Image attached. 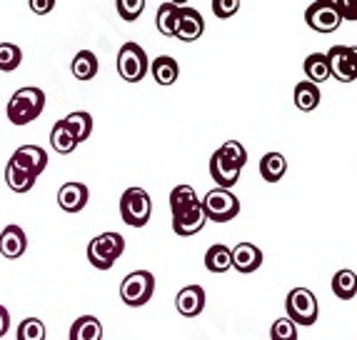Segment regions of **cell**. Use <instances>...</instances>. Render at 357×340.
I'll list each match as a JSON object with an SVG mask.
<instances>
[{
	"instance_id": "cell-10",
	"label": "cell",
	"mask_w": 357,
	"mask_h": 340,
	"mask_svg": "<svg viewBox=\"0 0 357 340\" xmlns=\"http://www.w3.org/2000/svg\"><path fill=\"white\" fill-rule=\"evenodd\" d=\"M8 163H13L15 168H20V170H25V173L38 178V175L48 168V153H45L40 145H20Z\"/></svg>"
},
{
	"instance_id": "cell-12",
	"label": "cell",
	"mask_w": 357,
	"mask_h": 340,
	"mask_svg": "<svg viewBox=\"0 0 357 340\" xmlns=\"http://www.w3.org/2000/svg\"><path fill=\"white\" fill-rule=\"evenodd\" d=\"M205 33V20L203 15L195 10V8H188L183 6L180 10V18H178V28H175V38L183 43H195L197 38Z\"/></svg>"
},
{
	"instance_id": "cell-14",
	"label": "cell",
	"mask_w": 357,
	"mask_h": 340,
	"mask_svg": "<svg viewBox=\"0 0 357 340\" xmlns=\"http://www.w3.org/2000/svg\"><path fill=\"white\" fill-rule=\"evenodd\" d=\"M28 251V235L20 226H6L0 233V256L15 260Z\"/></svg>"
},
{
	"instance_id": "cell-22",
	"label": "cell",
	"mask_w": 357,
	"mask_h": 340,
	"mask_svg": "<svg viewBox=\"0 0 357 340\" xmlns=\"http://www.w3.org/2000/svg\"><path fill=\"white\" fill-rule=\"evenodd\" d=\"M180 10H183V6H178V3H162V6L158 8L155 25H158V30H160L162 36L175 38V28H178Z\"/></svg>"
},
{
	"instance_id": "cell-23",
	"label": "cell",
	"mask_w": 357,
	"mask_h": 340,
	"mask_svg": "<svg viewBox=\"0 0 357 340\" xmlns=\"http://www.w3.org/2000/svg\"><path fill=\"white\" fill-rule=\"evenodd\" d=\"M305 75H307V83L317 85L325 83L330 78V66H328V55L325 53H310L303 63Z\"/></svg>"
},
{
	"instance_id": "cell-26",
	"label": "cell",
	"mask_w": 357,
	"mask_h": 340,
	"mask_svg": "<svg viewBox=\"0 0 357 340\" xmlns=\"http://www.w3.org/2000/svg\"><path fill=\"white\" fill-rule=\"evenodd\" d=\"M333 293L340 300H352L357 295V275L355 270L345 268L333 275Z\"/></svg>"
},
{
	"instance_id": "cell-28",
	"label": "cell",
	"mask_w": 357,
	"mask_h": 340,
	"mask_svg": "<svg viewBox=\"0 0 357 340\" xmlns=\"http://www.w3.org/2000/svg\"><path fill=\"white\" fill-rule=\"evenodd\" d=\"M295 105H298V110H303V113L315 110V108L320 105V88L307 83V80L298 83L295 85Z\"/></svg>"
},
{
	"instance_id": "cell-16",
	"label": "cell",
	"mask_w": 357,
	"mask_h": 340,
	"mask_svg": "<svg viewBox=\"0 0 357 340\" xmlns=\"http://www.w3.org/2000/svg\"><path fill=\"white\" fill-rule=\"evenodd\" d=\"M210 178L218 183V188H222V191H230L232 185L240 180V170L235 165H230V163H227L225 158L215 150L213 156H210Z\"/></svg>"
},
{
	"instance_id": "cell-32",
	"label": "cell",
	"mask_w": 357,
	"mask_h": 340,
	"mask_svg": "<svg viewBox=\"0 0 357 340\" xmlns=\"http://www.w3.org/2000/svg\"><path fill=\"white\" fill-rule=\"evenodd\" d=\"M23 63V50L13 43H0V71L13 73Z\"/></svg>"
},
{
	"instance_id": "cell-20",
	"label": "cell",
	"mask_w": 357,
	"mask_h": 340,
	"mask_svg": "<svg viewBox=\"0 0 357 340\" xmlns=\"http://www.w3.org/2000/svg\"><path fill=\"white\" fill-rule=\"evenodd\" d=\"M150 73L158 85H173L180 75V66L178 60L170 58V55H158V58L150 63Z\"/></svg>"
},
{
	"instance_id": "cell-15",
	"label": "cell",
	"mask_w": 357,
	"mask_h": 340,
	"mask_svg": "<svg viewBox=\"0 0 357 340\" xmlns=\"http://www.w3.org/2000/svg\"><path fill=\"white\" fill-rule=\"evenodd\" d=\"M88 200H90V191L88 185L83 183H66L58 191V205L66 213H80L88 205Z\"/></svg>"
},
{
	"instance_id": "cell-7",
	"label": "cell",
	"mask_w": 357,
	"mask_h": 340,
	"mask_svg": "<svg viewBox=\"0 0 357 340\" xmlns=\"http://www.w3.org/2000/svg\"><path fill=\"white\" fill-rule=\"evenodd\" d=\"M118 73L128 83H140L148 75V53L137 43H126L118 53Z\"/></svg>"
},
{
	"instance_id": "cell-6",
	"label": "cell",
	"mask_w": 357,
	"mask_h": 340,
	"mask_svg": "<svg viewBox=\"0 0 357 340\" xmlns=\"http://www.w3.org/2000/svg\"><path fill=\"white\" fill-rule=\"evenodd\" d=\"M285 311L287 320H292L295 325H315L317 320V298L315 293L307 288H292L285 298Z\"/></svg>"
},
{
	"instance_id": "cell-2",
	"label": "cell",
	"mask_w": 357,
	"mask_h": 340,
	"mask_svg": "<svg viewBox=\"0 0 357 340\" xmlns=\"http://www.w3.org/2000/svg\"><path fill=\"white\" fill-rule=\"evenodd\" d=\"M126 251V238L120 233H100L88 243V260L93 268L98 270H110L113 263L118 260Z\"/></svg>"
},
{
	"instance_id": "cell-8",
	"label": "cell",
	"mask_w": 357,
	"mask_h": 340,
	"mask_svg": "<svg viewBox=\"0 0 357 340\" xmlns=\"http://www.w3.org/2000/svg\"><path fill=\"white\" fill-rule=\"evenodd\" d=\"M305 23L317 33H335L342 23V13H340V3H325L317 0L305 10Z\"/></svg>"
},
{
	"instance_id": "cell-21",
	"label": "cell",
	"mask_w": 357,
	"mask_h": 340,
	"mask_svg": "<svg viewBox=\"0 0 357 340\" xmlns=\"http://www.w3.org/2000/svg\"><path fill=\"white\" fill-rule=\"evenodd\" d=\"M68 340H102V323L96 316H80L70 325Z\"/></svg>"
},
{
	"instance_id": "cell-30",
	"label": "cell",
	"mask_w": 357,
	"mask_h": 340,
	"mask_svg": "<svg viewBox=\"0 0 357 340\" xmlns=\"http://www.w3.org/2000/svg\"><path fill=\"white\" fill-rule=\"evenodd\" d=\"M50 145H53V150H58L60 156H70L73 150L77 148L75 138H73L70 133L63 128V123H60V120L53 126V131H50Z\"/></svg>"
},
{
	"instance_id": "cell-4",
	"label": "cell",
	"mask_w": 357,
	"mask_h": 340,
	"mask_svg": "<svg viewBox=\"0 0 357 340\" xmlns=\"http://www.w3.org/2000/svg\"><path fill=\"white\" fill-rule=\"evenodd\" d=\"M150 215H153V200H150L148 191L143 188H128L120 195V218L130 228H143L148 226Z\"/></svg>"
},
{
	"instance_id": "cell-33",
	"label": "cell",
	"mask_w": 357,
	"mask_h": 340,
	"mask_svg": "<svg viewBox=\"0 0 357 340\" xmlns=\"http://www.w3.org/2000/svg\"><path fill=\"white\" fill-rule=\"evenodd\" d=\"M18 340H45V325L40 318H25L18 325Z\"/></svg>"
},
{
	"instance_id": "cell-29",
	"label": "cell",
	"mask_w": 357,
	"mask_h": 340,
	"mask_svg": "<svg viewBox=\"0 0 357 340\" xmlns=\"http://www.w3.org/2000/svg\"><path fill=\"white\" fill-rule=\"evenodd\" d=\"M6 183H8L10 191L28 193V191H33V185H36V175L25 173V170H20V168L13 165V163H8L6 165Z\"/></svg>"
},
{
	"instance_id": "cell-13",
	"label": "cell",
	"mask_w": 357,
	"mask_h": 340,
	"mask_svg": "<svg viewBox=\"0 0 357 340\" xmlns=\"http://www.w3.org/2000/svg\"><path fill=\"white\" fill-rule=\"evenodd\" d=\"M230 265L238 273H255L262 265V251L252 243H238L230 248Z\"/></svg>"
},
{
	"instance_id": "cell-31",
	"label": "cell",
	"mask_w": 357,
	"mask_h": 340,
	"mask_svg": "<svg viewBox=\"0 0 357 340\" xmlns=\"http://www.w3.org/2000/svg\"><path fill=\"white\" fill-rule=\"evenodd\" d=\"M218 153H220L230 165L238 168V170H243L245 163H248V150H245L243 143H238V140H227V143H222L220 148H218Z\"/></svg>"
},
{
	"instance_id": "cell-18",
	"label": "cell",
	"mask_w": 357,
	"mask_h": 340,
	"mask_svg": "<svg viewBox=\"0 0 357 340\" xmlns=\"http://www.w3.org/2000/svg\"><path fill=\"white\" fill-rule=\"evenodd\" d=\"M60 123H63V128L75 138V143H85L90 138V133H93V118H90V113H85V110H73V113H68V118H63Z\"/></svg>"
},
{
	"instance_id": "cell-9",
	"label": "cell",
	"mask_w": 357,
	"mask_h": 340,
	"mask_svg": "<svg viewBox=\"0 0 357 340\" xmlns=\"http://www.w3.org/2000/svg\"><path fill=\"white\" fill-rule=\"evenodd\" d=\"M330 75L340 83H352L357 78V53L352 45H333L328 50Z\"/></svg>"
},
{
	"instance_id": "cell-11",
	"label": "cell",
	"mask_w": 357,
	"mask_h": 340,
	"mask_svg": "<svg viewBox=\"0 0 357 340\" xmlns=\"http://www.w3.org/2000/svg\"><path fill=\"white\" fill-rule=\"evenodd\" d=\"M205 303H208V295H205L203 286H185L175 298V308H178L180 316L185 318H195L205 311Z\"/></svg>"
},
{
	"instance_id": "cell-37",
	"label": "cell",
	"mask_w": 357,
	"mask_h": 340,
	"mask_svg": "<svg viewBox=\"0 0 357 340\" xmlns=\"http://www.w3.org/2000/svg\"><path fill=\"white\" fill-rule=\"evenodd\" d=\"M28 6H30V10L38 13V15H45V13H50L55 8V0H30Z\"/></svg>"
},
{
	"instance_id": "cell-3",
	"label": "cell",
	"mask_w": 357,
	"mask_h": 340,
	"mask_svg": "<svg viewBox=\"0 0 357 340\" xmlns=\"http://www.w3.org/2000/svg\"><path fill=\"white\" fill-rule=\"evenodd\" d=\"M155 293V275L150 270H132L120 283V300L128 308H143Z\"/></svg>"
},
{
	"instance_id": "cell-38",
	"label": "cell",
	"mask_w": 357,
	"mask_h": 340,
	"mask_svg": "<svg viewBox=\"0 0 357 340\" xmlns=\"http://www.w3.org/2000/svg\"><path fill=\"white\" fill-rule=\"evenodd\" d=\"M8 328H10V313L6 305H0V338L8 333Z\"/></svg>"
},
{
	"instance_id": "cell-27",
	"label": "cell",
	"mask_w": 357,
	"mask_h": 340,
	"mask_svg": "<svg viewBox=\"0 0 357 340\" xmlns=\"http://www.w3.org/2000/svg\"><path fill=\"white\" fill-rule=\"evenodd\" d=\"M205 268L210 270V273H227V270L232 268L230 265V248L222 243H215L208 248V253H205Z\"/></svg>"
},
{
	"instance_id": "cell-36",
	"label": "cell",
	"mask_w": 357,
	"mask_h": 340,
	"mask_svg": "<svg viewBox=\"0 0 357 340\" xmlns=\"http://www.w3.org/2000/svg\"><path fill=\"white\" fill-rule=\"evenodd\" d=\"M240 10V0H213V13L218 18H232Z\"/></svg>"
},
{
	"instance_id": "cell-1",
	"label": "cell",
	"mask_w": 357,
	"mask_h": 340,
	"mask_svg": "<svg viewBox=\"0 0 357 340\" xmlns=\"http://www.w3.org/2000/svg\"><path fill=\"white\" fill-rule=\"evenodd\" d=\"M43 108H45V93L40 88H20L10 96L6 113L13 126H28L43 113Z\"/></svg>"
},
{
	"instance_id": "cell-5",
	"label": "cell",
	"mask_w": 357,
	"mask_h": 340,
	"mask_svg": "<svg viewBox=\"0 0 357 340\" xmlns=\"http://www.w3.org/2000/svg\"><path fill=\"white\" fill-rule=\"evenodd\" d=\"M200 208H203V213H205V221L230 223V221H235V218H238L240 200L232 191L215 188V191H208V195L200 200Z\"/></svg>"
},
{
	"instance_id": "cell-25",
	"label": "cell",
	"mask_w": 357,
	"mask_h": 340,
	"mask_svg": "<svg viewBox=\"0 0 357 340\" xmlns=\"http://www.w3.org/2000/svg\"><path fill=\"white\" fill-rule=\"evenodd\" d=\"M197 203H200V200H197V193L192 185H178V188H173V193H170V213H173V218L185 213V210L195 208Z\"/></svg>"
},
{
	"instance_id": "cell-24",
	"label": "cell",
	"mask_w": 357,
	"mask_h": 340,
	"mask_svg": "<svg viewBox=\"0 0 357 340\" xmlns=\"http://www.w3.org/2000/svg\"><path fill=\"white\" fill-rule=\"evenodd\" d=\"M70 71L77 80H85V83L93 80L98 75L96 53H90V50H80V53H75V58H73V63H70Z\"/></svg>"
},
{
	"instance_id": "cell-35",
	"label": "cell",
	"mask_w": 357,
	"mask_h": 340,
	"mask_svg": "<svg viewBox=\"0 0 357 340\" xmlns=\"http://www.w3.org/2000/svg\"><path fill=\"white\" fill-rule=\"evenodd\" d=\"M270 340H298V325L287 318H278L270 328Z\"/></svg>"
},
{
	"instance_id": "cell-34",
	"label": "cell",
	"mask_w": 357,
	"mask_h": 340,
	"mask_svg": "<svg viewBox=\"0 0 357 340\" xmlns=\"http://www.w3.org/2000/svg\"><path fill=\"white\" fill-rule=\"evenodd\" d=\"M115 8H118V15L126 23H132V20H137L140 15H143L145 10V0H118L115 3Z\"/></svg>"
},
{
	"instance_id": "cell-19",
	"label": "cell",
	"mask_w": 357,
	"mask_h": 340,
	"mask_svg": "<svg viewBox=\"0 0 357 340\" xmlns=\"http://www.w3.org/2000/svg\"><path fill=\"white\" fill-rule=\"evenodd\" d=\"M287 173V158L278 150H270L260 158V175L265 183H278Z\"/></svg>"
},
{
	"instance_id": "cell-17",
	"label": "cell",
	"mask_w": 357,
	"mask_h": 340,
	"mask_svg": "<svg viewBox=\"0 0 357 340\" xmlns=\"http://www.w3.org/2000/svg\"><path fill=\"white\" fill-rule=\"evenodd\" d=\"M205 223H208V221H205V213H203V208H200V203H197L195 208L175 215V218H173V230H175V235H180V238H188V235L200 233V230L205 228Z\"/></svg>"
}]
</instances>
